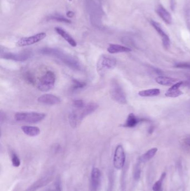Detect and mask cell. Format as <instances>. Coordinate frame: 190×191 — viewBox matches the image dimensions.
<instances>
[{"label":"cell","instance_id":"cell-1","mask_svg":"<svg viewBox=\"0 0 190 191\" xmlns=\"http://www.w3.org/2000/svg\"><path fill=\"white\" fill-rule=\"evenodd\" d=\"M40 52L43 55L57 58L73 70H80L82 69L81 64L76 58L65 53L62 50L55 48H44L41 49Z\"/></svg>","mask_w":190,"mask_h":191},{"label":"cell","instance_id":"cell-2","mask_svg":"<svg viewBox=\"0 0 190 191\" xmlns=\"http://www.w3.org/2000/svg\"><path fill=\"white\" fill-rule=\"evenodd\" d=\"M45 117V113L38 112H19L15 115V120L18 122L28 123H38Z\"/></svg>","mask_w":190,"mask_h":191},{"label":"cell","instance_id":"cell-3","mask_svg":"<svg viewBox=\"0 0 190 191\" xmlns=\"http://www.w3.org/2000/svg\"><path fill=\"white\" fill-rule=\"evenodd\" d=\"M110 95L113 100L118 103L124 105L127 102L125 92L115 79H113L110 82Z\"/></svg>","mask_w":190,"mask_h":191},{"label":"cell","instance_id":"cell-4","mask_svg":"<svg viewBox=\"0 0 190 191\" xmlns=\"http://www.w3.org/2000/svg\"><path fill=\"white\" fill-rule=\"evenodd\" d=\"M117 65L116 59L106 55H101L98 60L97 70L98 73L103 75L108 70L113 69Z\"/></svg>","mask_w":190,"mask_h":191},{"label":"cell","instance_id":"cell-5","mask_svg":"<svg viewBox=\"0 0 190 191\" xmlns=\"http://www.w3.org/2000/svg\"><path fill=\"white\" fill-rule=\"evenodd\" d=\"M55 82V73L51 70H49L40 78L38 83V90L42 92H48L54 87Z\"/></svg>","mask_w":190,"mask_h":191},{"label":"cell","instance_id":"cell-6","mask_svg":"<svg viewBox=\"0 0 190 191\" xmlns=\"http://www.w3.org/2000/svg\"><path fill=\"white\" fill-rule=\"evenodd\" d=\"M98 107L99 105L97 103L92 102L88 103L87 105H85L84 107L82 108L77 109L74 110L79 122L80 123L87 116L95 112Z\"/></svg>","mask_w":190,"mask_h":191},{"label":"cell","instance_id":"cell-7","mask_svg":"<svg viewBox=\"0 0 190 191\" xmlns=\"http://www.w3.org/2000/svg\"><path fill=\"white\" fill-rule=\"evenodd\" d=\"M46 34L45 33H38L37 34L31 36L29 37H25L21 38L18 40L16 44L18 46H26L29 45H33L35 43H38L46 38Z\"/></svg>","mask_w":190,"mask_h":191},{"label":"cell","instance_id":"cell-8","mask_svg":"<svg viewBox=\"0 0 190 191\" xmlns=\"http://www.w3.org/2000/svg\"><path fill=\"white\" fill-rule=\"evenodd\" d=\"M125 156L124 149L122 145H119L115 149L114 155L113 163L114 167L117 169H121L125 163Z\"/></svg>","mask_w":190,"mask_h":191},{"label":"cell","instance_id":"cell-9","mask_svg":"<svg viewBox=\"0 0 190 191\" xmlns=\"http://www.w3.org/2000/svg\"><path fill=\"white\" fill-rule=\"evenodd\" d=\"M31 56V54L29 52H23L19 53H4L1 54V58L16 62H24L29 59Z\"/></svg>","mask_w":190,"mask_h":191},{"label":"cell","instance_id":"cell-10","mask_svg":"<svg viewBox=\"0 0 190 191\" xmlns=\"http://www.w3.org/2000/svg\"><path fill=\"white\" fill-rule=\"evenodd\" d=\"M150 24L152 25L153 27L155 29L156 31L157 32L158 34L160 35L162 41V44L164 48H165L166 49H168L170 46V39L168 37L165 32L163 31L162 28L161 27V25L159 23H157L155 21L151 20L150 21Z\"/></svg>","mask_w":190,"mask_h":191},{"label":"cell","instance_id":"cell-11","mask_svg":"<svg viewBox=\"0 0 190 191\" xmlns=\"http://www.w3.org/2000/svg\"><path fill=\"white\" fill-rule=\"evenodd\" d=\"M38 101L40 103L47 105H56L61 103V100L56 96L52 94H45L39 97Z\"/></svg>","mask_w":190,"mask_h":191},{"label":"cell","instance_id":"cell-12","mask_svg":"<svg viewBox=\"0 0 190 191\" xmlns=\"http://www.w3.org/2000/svg\"><path fill=\"white\" fill-rule=\"evenodd\" d=\"M183 82H178L175 85H172L165 93V96L171 98H176L182 95L183 94L182 91L180 90L181 86L182 85Z\"/></svg>","mask_w":190,"mask_h":191},{"label":"cell","instance_id":"cell-13","mask_svg":"<svg viewBox=\"0 0 190 191\" xmlns=\"http://www.w3.org/2000/svg\"><path fill=\"white\" fill-rule=\"evenodd\" d=\"M145 121V119L138 118L134 113H130L128 116L125 123L123 125V126L128 128H133L135 127L138 123Z\"/></svg>","mask_w":190,"mask_h":191},{"label":"cell","instance_id":"cell-14","mask_svg":"<svg viewBox=\"0 0 190 191\" xmlns=\"http://www.w3.org/2000/svg\"><path fill=\"white\" fill-rule=\"evenodd\" d=\"M156 12L159 16L165 21V23L167 24H171L172 21L171 15L163 6L161 5H158L156 8Z\"/></svg>","mask_w":190,"mask_h":191},{"label":"cell","instance_id":"cell-15","mask_svg":"<svg viewBox=\"0 0 190 191\" xmlns=\"http://www.w3.org/2000/svg\"><path fill=\"white\" fill-rule=\"evenodd\" d=\"M92 185L94 191H97L100 185L101 181V172L98 168H95L92 172Z\"/></svg>","mask_w":190,"mask_h":191},{"label":"cell","instance_id":"cell-16","mask_svg":"<svg viewBox=\"0 0 190 191\" xmlns=\"http://www.w3.org/2000/svg\"><path fill=\"white\" fill-rule=\"evenodd\" d=\"M107 50L108 53L110 54H116V53L130 52L132 51V49L130 48L123 45L111 44L109 45Z\"/></svg>","mask_w":190,"mask_h":191},{"label":"cell","instance_id":"cell-17","mask_svg":"<svg viewBox=\"0 0 190 191\" xmlns=\"http://www.w3.org/2000/svg\"><path fill=\"white\" fill-rule=\"evenodd\" d=\"M55 29L56 33L59 34L62 38H64L71 46L73 47L77 46V43L75 41V40L68 33H66L65 30L58 27L55 28Z\"/></svg>","mask_w":190,"mask_h":191},{"label":"cell","instance_id":"cell-18","mask_svg":"<svg viewBox=\"0 0 190 191\" xmlns=\"http://www.w3.org/2000/svg\"><path fill=\"white\" fill-rule=\"evenodd\" d=\"M156 82L161 85L165 86H172L177 83V79L175 78L167 77L165 76H159L155 79Z\"/></svg>","mask_w":190,"mask_h":191},{"label":"cell","instance_id":"cell-19","mask_svg":"<svg viewBox=\"0 0 190 191\" xmlns=\"http://www.w3.org/2000/svg\"><path fill=\"white\" fill-rule=\"evenodd\" d=\"M21 130L26 135L34 137L39 135L40 133V128L36 126H21Z\"/></svg>","mask_w":190,"mask_h":191},{"label":"cell","instance_id":"cell-20","mask_svg":"<svg viewBox=\"0 0 190 191\" xmlns=\"http://www.w3.org/2000/svg\"><path fill=\"white\" fill-rule=\"evenodd\" d=\"M160 93L161 90L160 89L153 88L140 90L138 92V95L141 97H155L160 95Z\"/></svg>","mask_w":190,"mask_h":191},{"label":"cell","instance_id":"cell-21","mask_svg":"<svg viewBox=\"0 0 190 191\" xmlns=\"http://www.w3.org/2000/svg\"><path fill=\"white\" fill-rule=\"evenodd\" d=\"M158 149L156 148L150 149V150H148L145 153L143 154L140 157V161L142 162H146L150 161V159L152 158L156 154L157 152Z\"/></svg>","mask_w":190,"mask_h":191},{"label":"cell","instance_id":"cell-22","mask_svg":"<svg viewBox=\"0 0 190 191\" xmlns=\"http://www.w3.org/2000/svg\"><path fill=\"white\" fill-rule=\"evenodd\" d=\"M49 178H50V176L46 177L45 178L41 179L39 181L36 182L34 184L30 187V188L28 189V191H35L38 188H40L41 187L45 185V184L48 183L47 182H49Z\"/></svg>","mask_w":190,"mask_h":191},{"label":"cell","instance_id":"cell-23","mask_svg":"<svg viewBox=\"0 0 190 191\" xmlns=\"http://www.w3.org/2000/svg\"><path fill=\"white\" fill-rule=\"evenodd\" d=\"M23 78L24 80L30 85H34L36 82L35 77L32 72L29 70H26L23 73Z\"/></svg>","mask_w":190,"mask_h":191},{"label":"cell","instance_id":"cell-24","mask_svg":"<svg viewBox=\"0 0 190 191\" xmlns=\"http://www.w3.org/2000/svg\"><path fill=\"white\" fill-rule=\"evenodd\" d=\"M69 122L70 125L72 128H77L78 126L79 122L78 121V118L76 116L74 111H73L69 115Z\"/></svg>","mask_w":190,"mask_h":191},{"label":"cell","instance_id":"cell-25","mask_svg":"<svg viewBox=\"0 0 190 191\" xmlns=\"http://www.w3.org/2000/svg\"><path fill=\"white\" fill-rule=\"evenodd\" d=\"M72 82L73 83L71 87V89L73 90H78L82 88H84L87 85V83H85V82H82L75 79H73Z\"/></svg>","mask_w":190,"mask_h":191},{"label":"cell","instance_id":"cell-26","mask_svg":"<svg viewBox=\"0 0 190 191\" xmlns=\"http://www.w3.org/2000/svg\"><path fill=\"white\" fill-rule=\"evenodd\" d=\"M166 173H163L160 179L156 182L155 184L153 186V191H161L162 190V184L163 181L165 177Z\"/></svg>","mask_w":190,"mask_h":191},{"label":"cell","instance_id":"cell-27","mask_svg":"<svg viewBox=\"0 0 190 191\" xmlns=\"http://www.w3.org/2000/svg\"><path fill=\"white\" fill-rule=\"evenodd\" d=\"M49 19H51V20H56V21H57L61 22V23H71V21H70V20H68L67 19L64 18V16H61V15H54L53 16L50 17Z\"/></svg>","mask_w":190,"mask_h":191},{"label":"cell","instance_id":"cell-28","mask_svg":"<svg viewBox=\"0 0 190 191\" xmlns=\"http://www.w3.org/2000/svg\"><path fill=\"white\" fill-rule=\"evenodd\" d=\"M175 67L177 68H181V69H190V62H181V63H177L175 65Z\"/></svg>","mask_w":190,"mask_h":191},{"label":"cell","instance_id":"cell-29","mask_svg":"<svg viewBox=\"0 0 190 191\" xmlns=\"http://www.w3.org/2000/svg\"><path fill=\"white\" fill-rule=\"evenodd\" d=\"M73 105L75 106L77 109L82 108L85 105L84 101L82 100H76L73 101Z\"/></svg>","mask_w":190,"mask_h":191},{"label":"cell","instance_id":"cell-30","mask_svg":"<svg viewBox=\"0 0 190 191\" xmlns=\"http://www.w3.org/2000/svg\"><path fill=\"white\" fill-rule=\"evenodd\" d=\"M12 163L13 166H15L16 167L19 166L20 165V159L18 157V156L15 153H13L12 155Z\"/></svg>","mask_w":190,"mask_h":191},{"label":"cell","instance_id":"cell-31","mask_svg":"<svg viewBox=\"0 0 190 191\" xmlns=\"http://www.w3.org/2000/svg\"><path fill=\"white\" fill-rule=\"evenodd\" d=\"M185 19L187 26L190 30V8H187L186 9Z\"/></svg>","mask_w":190,"mask_h":191},{"label":"cell","instance_id":"cell-32","mask_svg":"<svg viewBox=\"0 0 190 191\" xmlns=\"http://www.w3.org/2000/svg\"><path fill=\"white\" fill-rule=\"evenodd\" d=\"M140 168L139 167H137L136 168V170L135 171V179H138L140 177Z\"/></svg>","mask_w":190,"mask_h":191},{"label":"cell","instance_id":"cell-33","mask_svg":"<svg viewBox=\"0 0 190 191\" xmlns=\"http://www.w3.org/2000/svg\"><path fill=\"white\" fill-rule=\"evenodd\" d=\"M176 5V3L175 0H170L171 8L172 11H174L175 9Z\"/></svg>","mask_w":190,"mask_h":191},{"label":"cell","instance_id":"cell-34","mask_svg":"<svg viewBox=\"0 0 190 191\" xmlns=\"http://www.w3.org/2000/svg\"><path fill=\"white\" fill-rule=\"evenodd\" d=\"M66 15H67V16H68V18H73V16H74V13H73V11H68L67 14H66Z\"/></svg>","mask_w":190,"mask_h":191},{"label":"cell","instance_id":"cell-35","mask_svg":"<svg viewBox=\"0 0 190 191\" xmlns=\"http://www.w3.org/2000/svg\"><path fill=\"white\" fill-rule=\"evenodd\" d=\"M185 143L186 144H187L188 146H190V136H188L187 138H186L185 140Z\"/></svg>","mask_w":190,"mask_h":191},{"label":"cell","instance_id":"cell-36","mask_svg":"<svg viewBox=\"0 0 190 191\" xmlns=\"http://www.w3.org/2000/svg\"><path fill=\"white\" fill-rule=\"evenodd\" d=\"M69 1H72V0H69Z\"/></svg>","mask_w":190,"mask_h":191},{"label":"cell","instance_id":"cell-37","mask_svg":"<svg viewBox=\"0 0 190 191\" xmlns=\"http://www.w3.org/2000/svg\"><path fill=\"white\" fill-rule=\"evenodd\" d=\"M161 191H162V190H161Z\"/></svg>","mask_w":190,"mask_h":191}]
</instances>
